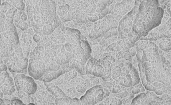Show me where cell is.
Segmentation results:
<instances>
[{
	"mask_svg": "<svg viewBox=\"0 0 171 105\" xmlns=\"http://www.w3.org/2000/svg\"><path fill=\"white\" fill-rule=\"evenodd\" d=\"M15 86L17 90L23 91L28 95H33L37 90V84L33 78L25 76V74H18L14 78Z\"/></svg>",
	"mask_w": 171,
	"mask_h": 105,
	"instance_id": "6da1fadb",
	"label": "cell"
},
{
	"mask_svg": "<svg viewBox=\"0 0 171 105\" xmlns=\"http://www.w3.org/2000/svg\"><path fill=\"white\" fill-rule=\"evenodd\" d=\"M104 99V87L101 85L93 86L80 98L82 105H95Z\"/></svg>",
	"mask_w": 171,
	"mask_h": 105,
	"instance_id": "7a4b0ae2",
	"label": "cell"
},
{
	"mask_svg": "<svg viewBox=\"0 0 171 105\" xmlns=\"http://www.w3.org/2000/svg\"><path fill=\"white\" fill-rule=\"evenodd\" d=\"M46 72L45 63L41 57L40 54L36 56L34 55L33 58H31L28 66V73L35 80H39Z\"/></svg>",
	"mask_w": 171,
	"mask_h": 105,
	"instance_id": "3957f363",
	"label": "cell"
},
{
	"mask_svg": "<svg viewBox=\"0 0 171 105\" xmlns=\"http://www.w3.org/2000/svg\"><path fill=\"white\" fill-rule=\"evenodd\" d=\"M163 37L171 38V19L163 26H158L148 33V35L140 38L141 40H156Z\"/></svg>",
	"mask_w": 171,
	"mask_h": 105,
	"instance_id": "277c9868",
	"label": "cell"
},
{
	"mask_svg": "<svg viewBox=\"0 0 171 105\" xmlns=\"http://www.w3.org/2000/svg\"><path fill=\"white\" fill-rule=\"evenodd\" d=\"M71 69L68 66V63L63 64L61 66L60 69L57 71H49L46 72L44 76L42 78L39 79L40 80H42L44 82H51L53 80L56 79L60 76L63 74L71 71Z\"/></svg>",
	"mask_w": 171,
	"mask_h": 105,
	"instance_id": "5b68a950",
	"label": "cell"
},
{
	"mask_svg": "<svg viewBox=\"0 0 171 105\" xmlns=\"http://www.w3.org/2000/svg\"><path fill=\"white\" fill-rule=\"evenodd\" d=\"M134 3L132 0H123V2L117 3L115 6L114 13L117 15H125L134 8Z\"/></svg>",
	"mask_w": 171,
	"mask_h": 105,
	"instance_id": "8992f818",
	"label": "cell"
},
{
	"mask_svg": "<svg viewBox=\"0 0 171 105\" xmlns=\"http://www.w3.org/2000/svg\"><path fill=\"white\" fill-rule=\"evenodd\" d=\"M133 26V21L128 16H125L119 21L118 30L121 33H129Z\"/></svg>",
	"mask_w": 171,
	"mask_h": 105,
	"instance_id": "52a82bcc",
	"label": "cell"
},
{
	"mask_svg": "<svg viewBox=\"0 0 171 105\" xmlns=\"http://www.w3.org/2000/svg\"><path fill=\"white\" fill-rule=\"evenodd\" d=\"M15 82L12 78L9 76L1 86V90L4 95H11L15 91Z\"/></svg>",
	"mask_w": 171,
	"mask_h": 105,
	"instance_id": "ba28073f",
	"label": "cell"
},
{
	"mask_svg": "<svg viewBox=\"0 0 171 105\" xmlns=\"http://www.w3.org/2000/svg\"><path fill=\"white\" fill-rule=\"evenodd\" d=\"M44 84L47 87L49 92L52 93L56 98H63L66 97L67 96L63 92L61 89L58 86H55L53 83L50 82H44Z\"/></svg>",
	"mask_w": 171,
	"mask_h": 105,
	"instance_id": "9c48e42d",
	"label": "cell"
},
{
	"mask_svg": "<svg viewBox=\"0 0 171 105\" xmlns=\"http://www.w3.org/2000/svg\"><path fill=\"white\" fill-rule=\"evenodd\" d=\"M55 104L56 105H82L80 100L76 98L72 99L70 97L56 98L55 99Z\"/></svg>",
	"mask_w": 171,
	"mask_h": 105,
	"instance_id": "30bf717a",
	"label": "cell"
},
{
	"mask_svg": "<svg viewBox=\"0 0 171 105\" xmlns=\"http://www.w3.org/2000/svg\"><path fill=\"white\" fill-rule=\"evenodd\" d=\"M81 41H82V46L84 48V51H85V54L84 56L82 57L80 61L84 65L90 57V54L91 53V49L90 48L89 44H88V43L86 41L82 40Z\"/></svg>",
	"mask_w": 171,
	"mask_h": 105,
	"instance_id": "8fae6325",
	"label": "cell"
},
{
	"mask_svg": "<svg viewBox=\"0 0 171 105\" xmlns=\"http://www.w3.org/2000/svg\"><path fill=\"white\" fill-rule=\"evenodd\" d=\"M104 68L100 64V60L95 59L94 67L92 72V75L96 77H102L103 76Z\"/></svg>",
	"mask_w": 171,
	"mask_h": 105,
	"instance_id": "7c38bea8",
	"label": "cell"
},
{
	"mask_svg": "<svg viewBox=\"0 0 171 105\" xmlns=\"http://www.w3.org/2000/svg\"><path fill=\"white\" fill-rule=\"evenodd\" d=\"M148 100L146 95L144 93H141V94L137 96V97L134 98L131 105H145V104H148Z\"/></svg>",
	"mask_w": 171,
	"mask_h": 105,
	"instance_id": "4fadbf2b",
	"label": "cell"
},
{
	"mask_svg": "<svg viewBox=\"0 0 171 105\" xmlns=\"http://www.w3.org/2000/svg\"><path fill=\"white\" fill-rule=\"evenodd\" d=\"M123 76L121 78L120 80V84L126 86V87H129L132 86V78L131 76L129 74H125L122 73Z\"/></svg>",
	"mask_w": 171,
	"mask_h": 105,
	"instance_id": "5bb4252c",
	"label": "cell"
},
{
	"mask_svg": "<svg viewBox=\"0 0 171 105\" xmlns=\"http://www.w3.org/2000/svg\"><path fill=\"white\" fill-rule=\"evenodd\" d=\"M130 74L132 78V86H135L139 84L140 82V78L138 71L133 68L130 72Z\"/></svg>",
	"mask_w": 171,
	"mask_h": 105,
	"instance_id": "9a60e30c",
	"label": "cell"
},
{
	"mask_svg": "<svg viewBox=\"0 0 171 105\" xmlns=\"http://www.w3.org/2000/svg\"><path fill=\"white\" fill-rule=\"evenodd\" d=\"M74 68H75V70L78 72H79L82 75L86 74L85 68H84V65L83 63H82L81 61H80L78 59H76Z\"/></svg>",
	"mask_w": 171,
	"mask_h": 105,
	"instance_id": "2e32d148",
	"label": "cell"
},
{
	"mask_svg": "<svg viewBox=\"0 0 171 105\" xmlns=\"http://www.w3.org/2000/svg\"><path fill=\"white\" fill-rule=\"evenodd\" d=\"M95 59L93 58H90L88 60L87 62L86 63L85 66L86 74L90 75L91 74L92 72L94 67V63H95Z\"/></svg>",
	"mask_w": 171,
	"mask_h": 105,
	"instance_id": "e0dca14e",
	"label": "cell"
},
{
	"mask_svg": "<svg viewBox=\"0 0 171 105\" xmlns=\"http://www.w3.org/2000/svg\"><path fill=\"white\" fill-rule=\"evenodd\" d=\"M122 73V69L119 66H115L113 67L111 70V78L113 80H117L121 75Z\"/></svg>",
	"mask_w": 171,
	"mask_h": 105,
	"instance_id": "ac0fdd59",
	"label": "cell"
},
{
	"mask_svg": "<svg viewBox=\"0 0 171 105\" xmlns=\"http://www.w3.org/2000/svg\"><path fill=\"white\" fill-rule=\"evenodd\" d=\"M89 80H85L84 82H82L80 84H78L76 89L78 92L80 93H84L86 89L87 88L88 84H89Z\"/></svg>",
	"mask_w": 171,
	"mask_h": 105,
	"instance_id": "d6986e66",
	"label": "cell"
},
{
	"mask_svg": "<svg viewBox=\"0 0 171 105\" xmlns=\"http://www.w3.org/2000/svg\"><path fill=\"white\" fill-rule=\"evenodd\" d=\"M77 71L73 70L72 71L68 72V73L66 72L65 74L64 80H67V81H70L72 79H73L77 76Z\"/></svg>",
	"mask_w": 171,
	"mask_h": 105,
	"instance_id": "ffe728a7",
	"label": "cell"
},
{
	"mask_svg": "<svg viewBox=\"0 0 171 105\" xmlns=\"http://www.w3.org/2000/svg\"><path fill=\"white\" fill-rule=\"evenodd\" d=\"M159 46L163 51H169L171 49V43L167 41H163L160 43Z\"/></svg>",
	"mask_w": 171,
	"mask_h": 105,
	"instance_id": "44dd1931",
	"label": "cell"
},
{
	"mask_svg": "<svg viewBox=\"0 0 171 105\" xmlns=\"http://www.w3.org/2000/svg\"><path fill=\"white\" fill-rule=\"evenodd\" d=\"M28 65V59L26 57H24L19 62L17 66L21 69H26L27 68Z\"/></svg>",
	"mask_w": 171,
	"mask_h": 105,
	"instance_id": "7402d4cb",
	"label": "cell"
},
{
	"mask_svg": "<svg viewBox=\"0 0 171 105\" xmlns=\"http://www.w3.org/2000/svg\"><path fill=\"white\" fill-rule=\"evenodd\" d=\"M16 26L17 27L19 28L20 29H21L22 30H26L28 29V23L26 22V21H23V20H21V21H19L18 23L16 24Z\"/></svg>",
	"mask_w": 171,
	"mask_h": 105,
	"instance_id": "603a6c76",
	"label": "cell"
},
{
	"mask_svg": "<svg viewBox=\"0 0 171 105\" xmlns=\"http://www.w3.org/2000/svg\"><path fill=\"white\" fill-rule=\"evenodd\" d=\"M110 100H111V101H110L111 105H121L123 103L121 100L117 97L111 98H110Z\"/></svg>",
	"mask_w": 171,
	"mask_h": 105,
	"instance_id": "cb8c5ba5",
	"label": "cell"
},
{
	"mask_svg": "<svg viewBox=\"0 0 171 105\" xmlns=\"http://www.w3.org/2000/svg\"><path fill=\"white\" fill-rule=\"evenodd\" d=\"M11 105H24L23 101L17 97H14L11 101Z\"/></svg>",
	"mask_w": 171,
	"mask_h": 105,
	"instance_id": "d4e9b609",
	"label": "cell"
},
{
	"mask_svg": "<svg viewBox=\"0 0 171 105\" xmlns=\"http://www.w3.org/2000/svg\"><path fill=\"white\" fill-rule=\"evenodd\" d=\"M17 12V10L15 9H10L9 10L8 12L7 13V17L10 19H12L14 16H15V13Z\"/></svg>",
	"mask_w": 171,
	"mask_h": 105,
	"instance_id": "484cf974",
	"label": "cell"
},
{
	"mask_svg": "<svg viewBox=\"0 0 171 105\" xmlns=\"http://www.w3.org/2000/svg\"><path fill=\"white\" fill-rule=\"evenodd\" d=\"M146 1L147 4L150 6L154 7H159L158 0H146Z\"/></svg>",
	"mask_w": 171,
	"mask_h": 105,
	"instance_id": "4316f807",
	"label": "cell"
},
{
	"mask_svg": "<svg viewBox=\"0 0 171 105\" xmlns=\"http://www.w3.org/2000/svg\"><path fill=\"white\" fill-rule=\"evenodd\" d=\"M127 95H128L127 92L125 91V92H123L117 93V95H116V97L119 98V99H122V98H124L127 97Z\"/></svg>",
	"mask_w": 171,
	"mask_h": 105,
	"instance_id": "83f0119b",
	"label": "cell"
},
{
	"mask_svg": "<svg viewBox=\"0 0 171 105\" xmlns=\"http://www.w3.org/2000/svg\"><path fill=\"white\" fill-rule=\"evenodd\" d=\"M8 9H9L8 7V4L7 3L5 2L2 3V6H1V12L2 13H6L7 12Z\"/></svg>",
	"mask_w": 171,
	"mask_h": 105,
	"instance_id": "f1b7e54d",
	"label": "cell"
},
{
	"mask_svg": "<svg viewBox=\"0 0 171 105\" xmlns=\"http://www.w3.org/2000/svg\"><path fill=\"white\" fill-rule=\"evenodd\" d=\"M23 12H19L15 15L14 17V21H15L16 24L18 23L20 20V18H21V15L22 14Z\"/></svg>",
	"mask_w": 171,
	"mask_h": 105,
	"instance_id": "f546056e",
	"label": "cell"
},
{
	"mask_svg": "<svg viewBox=\"0 0 171 105\" xmlns=\"http://www.w3.org/2000/svg\"><path fill=\"white\" fill-rule=\"evenodd\" d=\"M121 90V88L119 84H115L113 86V92L114 94H117L119 93Z\"/></svg>",
	"mask_w": 171,
	"mask_h": 105,
	"instance_id": "4dcf8cb0",
	"label": "cell"
},
{
	"mask_svg": "<svg viewBox=\"0 0 171 105\" xmlns=\"http://www.w3.org/2000/svg\"><path fill=\"white\" fill-rule=\"evenodd\" d=\"M87 18L88 20L89 21H91V22H94L95 21H97V20H98L99 19V17L98 16H94L93 17H88V16H87Z\"/></svg>",
	"mask_w": 171,
	"mask_h": 105,
	"instance_id": "1f68e13d",
	"label": "cell"
},
{
	"mask_svg": "<svg viewBox=\"0 0 171 105\" xmlns=\"http://www.w3.org/2000/svg\"><path fill=\"white\" fill-rule=\"evenodd\" d=\"M7 69H8V67L6 64H1V68H0L1 72H6Z\"/></svg>",
	"mask_w": 171,
	"mask_h": 105,
	"instance_id": "d6a6232c",
	"label": "cell"
},
{
	"mask_svg": "<svg viewBox=\"0 0 171 105\" xmlns=\"http://www.w3.org/2000/svg\"><path fill=\"white\" fill-rule=\"evenodd\" d=\"M64 47L65 49H66V51H68V52H69L72 53V49H71L69 44H68V43H67L65 44Z\"/></svg>",
	"mask_w": 171,
	"mask_h": 105,
	"instance_id": "836d02e7",
	"label": "cell"
},
{
	"mask_svg": "<svg viewBox=\"0 0 171 105\" xmlns=\"http://www.w3.org/2000/svg\"><path fill=\"white\" fill-rule=\"evenodd\" d=\"M131 70H130L129 69H128L127 68L124 66L123 67V68L122 69V73L125 74H130V72Z\"/></svg>",
	"mask_w": 171,
	"mask_h": 105,
	"instance_id": "e575fe53",
	"label": "cell"
},
{
	"mask_svg": "<svg viewBox=\"0 0 171 105\" xmlns=\"http://www.w3.org/2000/svg\"><path fill=\"white\" fill-rule=\"evenodd\" d=\"M89 37L90 38H94V37H96V32H95L94 29L92 30L90 32L89 35Z\"/></svg>",
	"mask_w": 171,
	"mask_h": 105,
	"instance_id": "d590c367",
	"label": "cell"
},
{
	"mask_svg": "<svg viewBox=\"0 0 171 105\" xmlns=\"http://www.w3.org/2000/svg\"><path fill=\"white\" fill-rule=\"evenodd\" d=\"M104 99L107 97H109V95H110V92L109 91V89L106 88H104Z\"/></svg>",
	"mask_w": 171,
	"mask_h": 105,
	"instance_id": "8d00e7d4",
	"label": "cell"
},
{
	"mask_svg": "<svg viewBox=\"0 0 171 105\" xmlns=\"http://www.w3.org/2000/svg\"><path fill=\"white\" fill-rule=\"evenodd\" d=\"M33 39L35 42H38L40 40V36L37 34H35L34 35Z\"/></svg>",
	"mask_w": 171,
	"mask_h": 105,
	"instance_id": "74e56055",
	"label": "cell"
},
{
	"mask_svg": "<svg viewBox=\"0 0 171 105\" xmlns=\"http://www.w3.org/2000/svg\"><path fill=\"white\" fill-rule=\"evenodd\" d=\"M21 19H22V20H23V21H26L27 20V16L26 15V14H25V13L23 12L22 13V14L21 15Z\"/></svg>",
	"mask_w": 171,
	"mask_h": 105,
	"instance_id": "f35d334b",
	"label": "cell"
},
{
	"mask_svg": "<svg viewBox=\"0 0 171 105\" xmlns=\"http://www.w3.org/2000/svg\"><path fill=\"white\" fill-rule=\"evenodd\" d=\"M125 66L128 69H129L130 70H131V69L133 68V67L132 66V65L130 63H125Z\"/></svg>",
	"mask_w": 171,
	"mask_h": 105,
	"instance_id": "ab89813d",
	"label": "cell"
},
{
	"mask_svg": "<svg viewBox=\"0 0 171 105\" xmlns=\"http://www.w3.org/2000/svg\"><path fill=\"white\" fill-rule=\"evenodd\" d=\"M28 33L30 34V35H33L34 34V31L33 29L32 28H30L28 30Z\"/></svg>",
	"mask_w": 171,
	"mask_h": 105,
	"instance_id": "60d3db41",
	"label": "cell"
},
{
	"mask_svg": "<svg viewBox=\"0 0 171 105\" xmlns=\"http://www.w3.org/2000/svg\"><path fill=\"white\" fill-rule=\"evenodd\" d=\"M3 100L4 101L5 104L7 105H9V104H10L11 105V100H9V99H3Z\"/></svg>",
	"mask_w": 171,
	"mask_h": 105,
	"instance_id": "b9f144b4",
	"label": "cell"
},
{
	"mask_svg": "<svg viewBox=\"0 0 171 105\" xmlns=\"http://www.w3.org/2000/svg\"><path fill=\"white\" fill-rule=\"evenodd\" d=\"M0 105H5V103L4 102V101L3 100V99H1L0 100Z\"/></svg>",
	"mask_w": 171,
	"mask_h": 105,
	"instance_id": "7bdbcfd3",
	"label": "cell"
},
{
	"mask_svg": "<svg viewBox=\"0 0 171 105\" xmlns=\"http://www.w3.org/2000/svg\"><path fill=\"white\" fill-rule=\"evenodd\" d=\"M3 95H4V94H3V92L1 90V99H2L3 98Z\"/></svg>",
	"mask_w": 171,
	"mask_h": 105,
	"instance_id": "ee69618b",
	"label": "cell"
},
{
	"mask_svg": "<svg viewBox=\"0 0 171 105\" xmlns=\"http://www.w3.org/2000/svg\"><path fill=\"white\" fill-rule=\"evenodd\" d=\"M143 1H144V0H136V1H137V2L140 3H141Z\"/></svg>",
	"mask_w": 171,
	"mask_h": 105,
	"instance_id": "f6af8a7d",
	"label": "cell"
},
{
	"mask_svg": "<svg viewBox=\"0 0 171 105\" xmlns=\"http://www.w3.org/2000/svg\"><path fill=\"white\" fill-rule=\"evenodd\" d=\"M29 105H34V104H33V103H29Z\"/></svg>",
	"mask_w": 171,
	"mask_h": 105,
	"instance_id": "bcb514c9",
	"label": "cell"
}]
</instances>
